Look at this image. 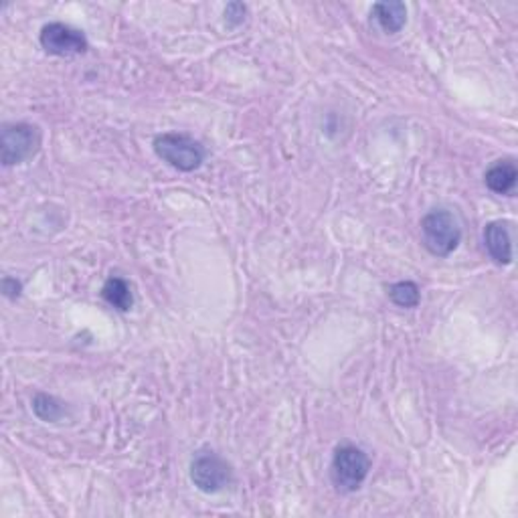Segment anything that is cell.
I'll use <instances>...</instances> for the list:
<instances>
[{"label":"cell","mask_w":518,"mask_h":518,"mask_svg":"<svg viewBox=\"0 0 518 518\" xmlns=\"http://www.w3.org/2000/svg\"><path fill=\"white\" fill-rule=\"evenodd\" d=\"M152 149L162 162L181 170V173H192V170L200 168L207 157L203 144L192 136L181 132L158 134L154 138Z\"/></svg>","instance_id":"cell-1"},{"label":"cell","mask_w":518,"mask_h":518,"mask_svg":"<svg viewBox=\"0 0 518 518\" xmlns=\"http://www.w3.org/2000/svg\"><path fill=\"white\" fill-rule=\"evenodd\" d=\"M369 471L370 458L365 450L352 444H343L336 447L330 463V478L340 494L357 492L362 482L367 480Z\"/></svg>","instance_id":"cell-2"},{"label":"cell","mask_w":518,"mask_h":518,"mask_svg":"<svg viewBox=\"0 0 518 518\" xmlns=\"http://www.w3.org/2000/svg\"><path fill=\"white\" fill-rule=\"evenodd\" d=\"M421 239L425 250L436 258H447L452 255L462 242V229L454 213L446 208L429 211L421 219Z\"/></svg>","instance_id":"cell-3"},{"label":"cell","mask_w":518,"mask_h":518,"mask_svg":"<svg viewBox=\"0 0 518 518\" xmlns=\"http://www.w3.org/2000/svg\"><path fill=\"white\" fill-rule=\"evenodd\" d=\"M38 149H41V132L35 123H4L0 132V158L4 166L22 165L33 158Z\"/></svg>","instance_id":"cell-4"},{"label":"cell","mask_w":518,"mask_h":518,"mask_svg":"<svg viewBox=\"0 0 518 518\" xmlns=\"http://www.w3.org/2000/svg\"><path fill=\"white\" fill-rule=\"evenodd\" d=\"M191 482L205 494H217L234 482V471L225 458L213 450H199L191 462Z\"/></svg>","instance_id":"cell-5"},{"label":"cell","mask_w":518,"mask_h":518,"mask_svg":"<svg viewBox=\"0 0 518 518\" xmlns=\"http://www.w3.org/2000/svg\"><path fill=\"white\" fill-rule=\"evenodd\" d=\"M41 47L55 57H75L83 55L89 49L88 37L80 29L69 27L65 22H49L38 35Z\"/></svg>","instance_id":"cell-6"},{"label":"cell","mask_w":518,"mask_h":518,"mask_svg":"<svg viewBox=\"0 0 518 518\" xmlns=\"http://www.w3.org/2000/svg\"><path fill=\"white\" fill-rule=\"evenodd\" d=\"M484 245L490 258L498 266L513 264V239H510V227L505 221H492L484 227Z\"/></svg>","instance_id":"cell-7"},{"label":"cell","mask_w":518,"mask_h":518,"mask_svg":"<svg viewBox=\"0 0 518 518\" xmlns=\"http://www.w3.org/2000/svg\"><path fill=\"white\" fill-rule=\"evenodd\" d=\"M370 19L377 22V27L385 35H397L407 22V6L399 0H385V3L373 4Z\"/></svg>","instance_id":"cell-8"},{"label":"cell","mask_w":518,"mask_h":518,"mask_svg":"<svg viewBox=\"0 0 518 518\" xmlns=\"http://www.w3.org/2000/svg\"><path fill=\"white\" fill-rule=\"evenodd\" d=\"M516 181H518V168L513 158L497 160L484 174L486 187H488L494 195H510V192H514Z\"/></svg>","instance_id":"cell-9"},{"label":"cell","mask_w":518,"mask_h":518,"mask_svg":"<svg viewBox=\"0 0 518 518\" xmlns=\"http://www.w3.org/2000/svg\"><path fill=\"white\" fill-rule=\"evenodd\" d=\"M102 298L118 312H128L130 308L134 306L132 288H130V284L120 276L107 277L102 288Z\"/></svg>","instance_id":"cell-10"},{"label":"cell","mask_w":518,"mask_h":518,"mask_svg":"<svg viewBox=\"0 0 518 518\" xmlns=\"http://www.w3.org/2000/svg\"><path fill=\"white\" fill-rule=\"evenodd\" d=\"M30 407H33V412L38 420L47 421V423L61 421L67 415L64 401H59L53 395H47V393H37L33 401H30Z\"/></svg>","instance_id":"cell-11"},{"label":"cell","mask_w":518,"mask_h":518,"mask_svg":"<svg viewBox=\"0 0 518 518\" xmlns=\"http://www.w3.org/2000/svg\"><path fill=\"white\" fill-rule=\"evenodd\" d=\"M389 300L399 308H417L421 301L420 285L415 282H397L389 285Z\"/></svg>","instance_id":"cell-12"},{"label":"cell","mask_w":518,"mask_h":518,"mask_svg":"<svg viewBox=\"0 0 518 518\" xmlns=\"http://www.w3.org/2000/svg\"><path fill=\"white\" fill-rule=\"evenodd\" d=\"M245 14H247V6L245 4H242V3L227 4V9H225L227 25L229 27H239L245 21Z\"/></svg>","instance_id":"cell-13"},{"label":"cell","mask_w":518,"mask_h":518,"mask_svg":"<svg viewBox=\"0 0 518 518\" xmlns=\"http://www.w3.org/2000/svg\"><path fill=\"white\" fill-rule=\"evenodd\" d=\"M3 293L9 300H17L22 292V284L17 280V277H11V276H4L3 277Z\"/></svg>","instance_id":"cell-14"}]
</instances>
